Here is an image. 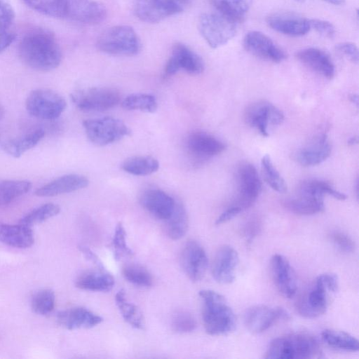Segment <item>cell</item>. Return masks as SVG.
Listing matches in <instances>:
<instances>
[{
    "label": "cell",
    "mask_w": 359,
    "mask_h": 359,
    "mask_svg": "<svg viewBox=\"0 0 359 359\" xmlns=\"http://www.w3.org/2000/svg\"><path fill=\"white\" fill-rule=\"evenodd\" d=\"M21 60L30 68L48 72L57 67L62 53L55 36L50 32L37 29L26 34L18 46Z\"/></svg>",
    "instance_id": "6da1fadb"
},
{
    "label": "cell",
    "mask_w": 359,
    "mask_h": 359,
    "mask_svg": "<svg viewBox=\"0 0 359 359\" xmlns=\"http://www.w3.org/2000/svg\"><path fill=\"white\" fill-rule=\"evenodd\" d=\"M202 300V319L205 332L210 335H222L233 332L236 318L222 294L210 290L198 293Z\"/></svg>",
    "instance_id": "7a4b0ae2"
},
{
    "label": "cell",
    "mask_w": 359,
    "mask_h": 359,
    "mask_svg": "<svg viewBox=\"0 0 359 359\" xmlns=\"http://www.w3.org/2000/svg\"><path fill=\"white\" fill-rule=\"evenodd\" d=\"M338 287L336 274L319 275L297 299L295 308L297 313L306 318H316L324 314L328 307L330 293H335Z\"/></svg>",
    "instance_id": "3957f363"
},
{
    "label": "cell",
    "mask_w": 359,
    "mask_h": 359,
    "mask_svg": "<svg viewBox=\"0 0 359 359\" xmlns=\"http://www.w3.org/2000/svg\"><path fill=\"white\" fill-rule=\"evenodd\" d=\"M323 352L318 340L307 333H291L273 339L269 345L264 358L294 359L319 358Z\"/></svg>",
    "instance_id": "277c9868"
},
{
    "label": "cell",
    "mask_w": 359,
    "mask_h": 359,
    "mask_svg": "<svg viewBox=\"0 0 359 359\" xmlns=\"http://www.w3.org/2000/svg\"><path fill=\"white\" fill-rule=\"evenodd\" d=\"M96 46L100 51L109 55L131 56L140 52L141 43L133 27L116 25L99 36Z\"/></svg>",
    "instance_id": "5b68a950"
},
{
    "label": "cell",
    "mask_w": 359,
    "mask_h": 359,
    "mask_svg": "<svg viewBox=\"0 0 359 359\" xmlns=\"http://www.w3.org/2000/svg\"><path fill=\"white\" fill-rule=\"evenodd\" d=\"M239 23L217 11L203 13L198 18V28L209 46L217 48L234 37Z\"/></svg>",
    "instance_id": "8992f818"
},
{
    "label": "cell",
    "mask_w": 359,
    "mask_h": 359,
    "mask_svg": "<svg viewBox=\"0 0 359 359\" xmlns=\"http://www.w3.org/2000/svg\"><path fill=\"white\" fill-rule=\"evenodd\" d=\"M83 126L88 140L97 146H105L131 135L125 123L109 116L85 120Z\"/></svg>",
    "instance_id": "52a82bcc"
},
{
    "label": "cell",
    "mask_w": 359,
    "mask_h": 359,
    "mask_svg": "<svg viewBox=\"0 0 359 359\" xmlns=\"http://www.w3.org/2000/svg\"><path fill=\"white\" fill-rule=\"evenodd\" d=\"M70 97L75 106L84 111H106L116 107L121 100L120 93L116 89L107 87L75 90Z\"/></svg>",
    "instance_id": "ba28073f"
},
{
    "label": "cell",
    "mask_w": 359,
    "mask_h": 359,
    "mask_svg": "<svg viewBox=\"0 0 359 359\" xmlns=\"http://www.w3.org/2000/svg\"><path fill=\"white\" fill-rule=\"evenodd\" d=\"M25 107L27 112L34 117L54 120L65 111L67 103L57 93L50 89L38 88L28 95Z\"/></svg>",
    "instance_id": "9c48e42d"
},
{
    "label": "cell",
    "mask_w": 359,
    "mask_h": 359,
    "mask_svg": "<svg viewBox=\"0 0 359 359\" xmlns=\"http://www.w3.org/2000/svg\"><path fill=\"white\" fill-rule=\"evenodd\" d=\"M237 182V196L231 205L241 212L255 203L262 189V182L255 167L247 162L241 163L238 168Z\"/></svg>",
    "instance_id": "30bf717a"
},
{
    "label": "cell",
    "mask_w": 359,
    "mask_h": 359,
    "mask_svg": "<svg viewBox=\"0 0 359 359\" xmlns=\"http://www.w3.org/2000/svg\"><path fill=\"white\" fill-rule=\"evenodd\" d=\"M245 118L248 125L255 128L263 136L267 137L269 135V126L281 124L284 120V114L269 102L259 100L247 107Z\"/></svg>",
    "instance_id": "8fae6325"
},
{
    "label": "cell",
    "mask_w": 359,
    "mask_h": 359,
    "mask_svg": "<svg viewBox=\"0 0 359 359\" xmlns=\"http://www.w3.org/2000/svg\"><path fill=\"white\" fill-rule=\"evenodd\" d=\"M202 58L188 46L176 43L173 45L170 56L164 69L165 76H171L183 69L191 75H198L204 70Z\"/></svg>",
    "instance_id": "7c38bea8"
},
{
    "label": "cell",
    "mask_w": 359,
    "mask_h": 359,
    "mask_svg": "<svg viewBox=\"0 0 359 359\" xmlns=\"http://www.w3.org/2000/svg\"><path fill=\"white\" fill-rule=\"evenodd\" d=\"M243 46L252 55L266 61L278 63L287 57L281 48L259 31L248 32L244 36Z\"/></svg>",
    "instance_id": "4fadbf2b"
},
{
    "label": "cell",
    "mask_w": 359,
    "mask_h": 359,
    "mask_svg": "<svg viewBox=\"0 0 359 359\" xmlns=\"http://www.w3.org/2000/svg\"><path fill=\"white\" fill-rule=\"evenodd\" d=\"M288 318V313L283 308L258 304L248 308L243 319L246 328L257 334L268 330L278 320Z\"/></svg>",
    "instance_id": "5bb4252c"
},
{
    "label": "cell",
    "mask_w": 359,
    "mask_h": 359,
    "mask_svg": "<svg viewBox=\"0 0 359 359\" xmlns=\"http://www.w3.org/2000/svg\"><path fill=\"white\" fill-rule=\"evenodd\" d=\"M133 11L139 20L155 23L182 12L183 8L172 0H135Z\"/></svg>",
    "instance_id": "9a60e30c"
},
{
    "label": "cell",
    "mask_w": 359,
    "mask_h": 359,
    "mask_svg": "<svg viewBox=\"0 0 359 359\" xmlns=\"http://www.w3.org/2000/svg\"><path fill=\"white\" fill-rule=\"evenodd\" d=\"M180 264L191 280H201L208 266V257L202 245L194 240L188 241L181 252Z\"/></svg>",
    "instance_id": "2e32d148"
},
{
    "label": "cell",
    "mask_w": 359,
    "mask_h": 359,
    "mask_svg": "<svg viewBox=\"0 0 359 359\" xmlns=\"http://www.w3.org/2000/svg\"><path fill=\"white\" fill-rule=\"evenodd\" d=\"M107 15L104 6L95 0H65L64 18L84 23L97 24Z\"/></svg>",
    "instance_id": "e0dca14e"
},
{
    "label": "cell",
    "mask_w": 359,
    "mask_h": 359,
    "mask_svg": "<svg viewBox=\"0 0 359 359\" xmlns=\"http://www.w3.org/2000/svg\"><path fill=\"white\" fill-rule=\"evenodd\" d=\"M271 271L273 282L280 293L286 298L297 292L294 270L287 259L282 255H273L271 259Z\"/></svg>",
    "instance_id": "ac0fdd59"
},
{
    "label": "cell",
    "mask_w": 359,
    "mask_h": 359,
    "mask_svg": "<svg viewBox=\"0 0 359 359\" xmlns=\"http://www.w3.org/2000/svg\"><path fill=\"white\" fill-rule=\"evenodd\" d=\"M239 262L237 251L231 246L224 245L219 248L215 256L212 274L214 279L222 284L232 283Z\"/></svg>",
    "instance_id": "d6986e66"
},
{
    "label": "cell",
    "mask_w": 359,
    "mask_h": 359,
    "mask_svg": "<svg viewBox=\"0 0 359 359\" xmlns=\"http://www.w3.org/2000/svg\"><path fill=\"white\" fill-rule=\"evenodd\" d=\"M267 25L274 31L290 36H301L311 29L309 19L293 13H276L266 18Z\"/></svg>",
    "instance_id": "ffe728a7"
},
{
    "label": "cell",
    "mask_w": 359,
    "mask_h": 359,
    "mask_svg": "<svg viewBox=\"0 0 359 359\" xmlns=\"http://www.w3.org/2000/svg\"><path fill=\"white\" fill-rule=\"evenodd\" d=\"M142 207L156 218L165 221L174 211L176 201L160 189H149L140 198Z\"/></svg>",
    "instance_id": "44dd1931"
},
{
    "label": "cell",
    "mask_w": 359,
    "mask_h": 359,
    "mask_svg": "<svg viewBox=\"0 0 359 359\" xmlns=\"http://www.w3.org/2000/svg\"><path fill=\"white\" fill-rule=\"evenodd\" d=\"M89 180L83 175L69 174L57 177L37 189L34 194L40 197L55 196L83 189Z\"/></svg>",
    "instance_id": "7402d4cb"
},
{
    "label": "cell",
    "mask_w": 359,
    "mask_h": 359,
    "mask_svg": "<svg viewBox=\"0 0 359 359\" xmlns=\"http://www.w3.org/2000/svg\"><path fill=\"white\" fill-rule=\"evenodd\" d=\"M57 320L62 327L70 330L90 329L102 321L99 315L81 306L60 311L57 314Z\"/></svg>",
    "instance_id": "603a6c76"
},
{
    "label": "cell",
    "mask_w": 359,
    "mask_h": 359,
    "mask_svg": "<svg viewBox=\"0 0 359 359\" xmlns=\"http://www.w3.org/2000/svg\"><path fill=\"white\" fill-rule=\"evenodd\" d=\"M295 56L304 65L319 75L327 79L334 77V65L325 51L316 48H307L297 52Z\"/></svg>",
    "instance_id": "cb8c5ba5"
},
{
    "label": "cell",
    "mask_w": 359,
    "mask_h": 359,
    "mask_svg": "<svg viewBox=\"0 0 359 359\" xmlns=\"http://www.w3.org/2000/svg\"><path fill=\"white\" fill-rule=\"evenodd\" d=\"M327 135L323 134L294 154L295 161L303 166H313L325 161L331 154Z\"/></svg>",
    "instance_id": "d4e9b609"
},
{
    "label": "cell",
    "mask_w": 359,
    "mask_h": 359,
    "mask_svg": "<svg viewBox=\"0 0 359 359\" xmlns=\"http://www.w3.org/2000/svg\"><path fill=\"white\" fill-rule=\"evenodd\" d=\"M189 151L201 158H209L223 152L226 144L212 135L204 132H194L187 139Z\"/></svg>",
    "instance_id": "484cf974"
},
{
    "label": "cell",
    "mask_w": 359,
    "mask_h": 359,
    "mask_svg": "<svg viewBox=\"0 0 359 359\" xmlns=\"http://www.w3.org/2000/svg\"><path fill=\"white\" fill-rule=\"evenodd\" d=\"M34 235L30 227L0 222V241L18 248H26L34 243Z\"/></svg>",
    "instance_id": "4316f807"
},
{
    "label": "cell",
    "mask_w": 359,
    "mask_h": 359,
    "mask_svg": "<svg viewBox=\"0 0 359 359\" xmlns=\"http://www.w3.org/2000/svg\"><path fill=\"white\" fill-rule=\"evenodd\" d=\"M75 285L78 288L84 290L108 292L114 285V278L105 269H97L81 274Z\"/></svg>",
    "instance_id": "83f0119b"
},
{
    "label": "cell",
    "mask_w": 359,
    "mask_h": 359,
    "mask_svg": "<svg viewBox=\"0 0 359 359\" xmlns=\"http://www.w3.org/2000/svg\"><path fill=\"white\" fill-rule=\"evenodd\" d=\"M45 131L36 128L15 138L9 139L1 144L2 150L13 158H19L34 147L44 137Z\"/></svg>",
    "instance_id": "f1b7e54d"
},
{
    "label": "cell",
    "mask_w": 359,
    "mask_h": 359,
    "mask_svg": "<svg viewBox=\"0 0 359 359\" xmlns=\"http://www.w3.org/2000/svg\"><path fill=\"white\" fill-rule=\"evenodd\" d=\"M283 205L290 212L299 215H312L325 209L324 198L300 194L285 200Z\"/></svg>",
    "instance_id": "f546056e"
},
{
    "label": "cell",
    "mask_w": 359,
    "mask_h": 359,
    "mask_svg": "<svg viewBox=\"0 0 359 359\" xmlns=\"http://www.w3.org/2000/svg\"><path fill=\"white\" fill-rule=\"evenodd\" d=\"M297 194L323 198L325 195H330L339 201H344L346 198L344 193L335 189L327 182L316 179L305 180L300 182Z\"/></svg>",
    "instance_id": "4dcf8cb0"
},
{
    "label": "cell",
    "mask_w": 359,
    "mask_h": 359,
    "mask_svg": "<svg viewBox=\"0 0 359 359\" xmlns=\"http://www.w3.org/2000/svg\"><path fill=\"white\" fill-rule=\"evenodd\" d=\"M321 338L327 346L337 350L356 352L359 349L358 340L344 331L327 329L322 332Z\"/></svg>",
    "instance_id": "1f68e13d"
},
{
    "label": "cell",
    "mask_w": 359,
    "mask_h": 359,
    "mask_svg": "<svg viewBox=\"0 0 359 359\" xmlns=\"http://www.w3.org/2000/svg\"><path fill=\"white\" fill-rule=\"evenodd\" d=\"M188 226L189 219L187 211L181 203L176 202L173 212L165 220L166 234L172 240H179L186 234Z\"/></svg>",
    "instance_id": "d6a6232c"
},
{
    "label": "cell",
    "mask_w": 359,
    "mask_h": 359,
    "mask_svg": "<svg viewBox=\"0 0 359 359\" xmlns=\"http://www.w3.org/2000/svg\"><path fill=\"white\" fill-rule=\"evenodd\" d=\"M115 302L124 320L135 329L142 330L144 320L142 312L134 304L128 302L125 291L119 290L115 296Z\"/></svg>",
    "instance_id": "836d02e7"
},
{
    "label": "cell",
    "mask_w": 359,
    "mask_h": 359,
    "mask_svg": "<svg viewBox=\"0 0 359 359\" xmlns=\"http://www.w3.org/2000/svg\"><path fill=\"white\" fill-rule=\"evenodd\" d=\"M217 12L241 22L249 11L252 0H210Z\"/></svg>",
    "instance_id": "e575fe53"
},
{
    "label": "cell",
    "mask_w": 359,
    "mask_h": 359,
    "mask_svg": "<svg viewBox=\"0 0 359 359\" xmlns=\"http://www.w3.org/2000/svg\"><path fill=\"white\" fill-rule=\"evenodd\" d=\"M32 183L25 180H0V205H5L27 193Z\"/></svg>",
    "instance_id": "d590c367"
},
{
    "label": "cell",
    "mask_w": 359,
    "mask_h": 359,
    "mask_svg": "<svg viewBox=\"0 0 359 359\" xmlns=\"http://www.w3.org/2000/svg\"><path fill=\"white\" fill-rule=\"evenodd\" d=\"M121 168L130 174L146 176L156 172L159 168V163L151 156H134L124 161Z\"/></svg>",
    "instance_id": "8d00e7d4"
},
{
    "label": "cell",
    "mask_w": 359,
    "mask_h": 359,
    "mask_svg": "<svg viewBox=\"0 0 359 359\" xmlns=\"http://www.w3.org/2000/svg\"><path fill=\"white\" fill-rule=\"evenodd\" d=\"M123 108L128 110H139L147 113L154 112L158 103L155 97L147 93H134L129 95L121 102Z\"/></svg>",
    "instance_id": "74e56055"
},
{
    "label": "cell",
    "mask_w": 359,
    "mask_h": 359,
    "mask_svg": "<svg viewBox=\"0 0 359 359\" xmlns=\"http://www.w3.org/2000/svg\"><path fill=\"white\" fill-rule=\"evenodd\" d=\"M122 273L128 282L135 285L148 287L153 284L151 274L140 264L135 263L125 264Z\"/></svg>",
    "instance_id": "f35d334b"
},
{
    "label": "cell",
    "mask_w": 359,
    "mask_h": 359,
    "mask_svg": "<svg viewBox=\"0 0 359 359\" xmlns=\"http://www.w3.org/2000/svg\"><path fill=\"white\" fill-rule=\"evenodd\" d=\"M32 9L47 16L64 18L65 0H22Z\"/></svg>",
    "instance_id": "ab89813d"
},
{
    "label": "cell",
    "mask_w": 359,
    "mask_h": 359,
    "mask_svg": "<svg viewBox=\"0 0 359 359\" xmlns=\"http://www.w3.org/2000/svg\"><path fill=\"white\" fill-rule=\"evenodd\" d=\"M60 211V208L57 204L46 203L28 212L20 219L19 224L31 227L57 215Z\"/></svg>",
    "instance_id": "60d3db41"
},
{
    "label": "cell",
    "mask_w": 359,
    "mask_h": 359,
    "mask_svg": "<svg viewBox=\"0 0 359 359\" xmlns=\"http://www.w3.org/2000/svg\"><path fill=\"white\" fill-rule=\"evenodd\" d=\"M261 168L265 182L276 191L285 193L287 186L278 171L274 167L269 155H264L261 160Z\"/></svg>",
    "instance_id": "b9f144b4"
},
{
    "label": "cell",
    "mask_w": 359,
    "mask_h": 359,
    "mask_svg": "<svg viewBox=\"0 0 359 359\" xmlns=\"http://www.w3.org/2000/svg\"><path fill=\"white\" fill-rule=\"evenodd\" d=\"M55 302L54 292L50 290L43 289L34 294L32 298L31 306L34 313L39 315H46L53 310Z\"/></svg>",
    "instance_id": "7bdbcfd3"
},
{
    "label": "cell",
    "mask_w": 359,
    "mask_h": 359,
    "mask_svg": "<svg viewBox=\"0 0 359 359\" xmlns=\"http://www.w3.org/2000/svg\"><path fill=\"white\" fill-rule=\"evenodd\" d=\"M112 247L114 258L120 259L126 256L133 255V250L127 245L126 233L123 224L119 222L116 224L112 238Z\"/></svg>",
    "instance_id": "ee69618b"
},
{
    "label": "cell",
    "mask_w": 359,
    "mask_h": 359,
    "mask_svg": "<svg viewBox=\"0 0 359 359\" xmlns=\"http://www.w3.org/2000/svg\"><path fill=\"white\" fill-rule=\"evenodd\" d=\"M172 329L179 333H188L196 328V321L194 317L188 311L179 310L175 311L172 317Z\"/></svg>",
    "instance_id": "f6af8a7d"
},
{
    "label": "cell",
    "mask_w": 359,
    "mask_h": 359,
    "mask_svg": "<svg viewBox=\"0 0 359 359\" xmlns=\"http://www.w3.org/2000/svg\"><path fill=\"white\" fill-rule=\"evenodd\" d=\"M262 229V221L258 215L250 217L242 227V234L249 245L259 235Z\"/></svg>",
    "instance_id": "bcb514c9"
},
{
    "label": "cell",
    "mask_w": 359,
    "mask_h": 359,
    "mask_svg": "<svg viewBox=\"0 0 359 359\" xmlns=\"http://www.w3.org/2000/svg\"><path fill=\"white\" fill-rule=\"evenodd\" d=\"M330 238L334 245L340 251L351 253L355 250V243L346 233L341 231H334L332 233Z\"/></svg>",
    "instance_id": "7dc6e473"
},
{
    "label": "cell",
    "mask_w": 359,
    "mask_h": 359,
    "mask_svg": "<svg viewBox=\"0 0 359 359\" xmlns=\"http://www.w3.org/2000/svg\"><path fill=\"white\" fill-rule=\"evenodd\" d=\"M311 29H313L317 33L321 36L332 39L336 34L334 26L327 20L320 19H309Z\"/></svg>",
    "instance_id": "c3c4849f"
},
{
    "label": "cell",
    "mask_w": 359,
    "mask_h": 359,
    "mask_svg": "<svg viewBox=\"0 0 359 359\" xmlns=\"http://www.w3.org/2000/svg\"><path fill=\"white\" fill-rule=\"evenodd\" d=\"M15 19V12L9 0H0V27L10 28Z\"/></svg>",
    "instance_id": "681fc988"
},
{
    "label": "cell",
    "mask_w": 359,
    "mask_h": 359,
    "mask_svg": "<svg viewBox=\"0 0 359 359\" xmlns=\"http://www.w3.org/2000/svg\"><path fill=\"white\" fill-rule=\"evenodd\" d=\"M335 49L339 53L345 55L351 62L358 63V49L355 44L351 42H342L337 44Z\"/></svg>",
    "instance_id": "f907efd6"
},
{
    "label": "cell",
    "mask_w": 359,
    "mask_h": 359,
    "mask_svg": "<svg viewBox=\"0 0 359 359\" xmlns=\"http://www.w3.org/2000/svg\"><path fill=\"white\" fill-rule=\"evenodd\" d=\"M16 35L10 28L0 27V53L5 50L15 39Z\"/></svg>",
    "instance_id": "816d5d0a"
},
{
    "label": "cell",
    "mask_w": 359,
    "mask_h": 359,
    "mask_svg": "<svg viewBox=\"0 0 359 359\" xmlns=\"http://www.w3.org/2000/svg\"><path fill=\"white\" fill-rule=\"evenodd\" d=\"M241 211L236 207L230 205L217 219L215 224L219 225L227 222L238 215Z\"/></svg>",
    "instance_id": "f5cc1de1"
},
{
    "label": "cell",
    "mask_w": 359,
    "mask_h": 359,
    "mask_svg": "<svg viewBox=\"0 0 359 359\" xmlns=\"http://www.w3.org/2000/svg\"><path fill=\"white\" fill-rule=\"evenodd\" d=\"M80 251L83 254L85 257L90 262L94 264L98 269H104L102 262L100 260L97 256L93 253L90 249L86 246H80Z\"/></svg>",
    "instance_id": "db71d44e"
},
{
    "label": "cell",
    "mask_w": 359,
    "mask_h": 359,
    "mask_svg": "<svg viewBox=\"0 0 359 359\" xmlns=\"http://www.w3.org/2000/svg\"><path fill=\"white\" fill-rule=\"evenodd\" d=\"M177 4H178L180 6H181L183 9L184 8L189 4L191 0H172Z\"/></svg>",
    "instance_id": "11a10c76"
},
{
    "label": "cell",
    "mask_w": 359,
    "mask_h": 359,
    "mask_svg": "<svg viewBox=\"0 0 359 359\" xmlns=\"http://www.w3.org/2000/svg\"><path fill=\"white\" fill-rule=\"evenodd\" d=\"M325 2H327L330 4H333V5H341L344 4V0H323Z\"/></svg>",
    "instance_id": "9f6ffc18"
},
{
    "label": "cell",
    "mask_w": 359,
    "mask_h": 359,
    "mask_svg": "<svg viewBox=\"0 0 359 359\" xmlns=\"http://www.w3.org/2000/svg\"><path fill=\"white\" fill-rule=\"evenodd\" d=\"M351 100L352 101V102L353 104H355V105H358V96L356 95H352L350 97Z\"/></svg>",
    "instance_id": "6f0895ef"
},
{
    "label": "cell",
    "mask_w": 359,
    "mask_h": 359,
    "mask_svg": "<svg viewBox=\"0 0 359 359\" xmlns=\"http://www.w3.org/2000/svg\"><path fill=\"white\" fill-rule=\"evenodd\" d=\"M358 142V139L356 137H353L348 140V144L353 145Z\"/></svg>",
    "instance_id": "680465c9"
},
{
    "label": "cell",
    "mask_w": 359,
    "mask_h": 359,
    "mask_svg": "<svg viewBox=\"0 0 359 359\" xmlns=\"http://www.w3.org/2000/svg\"><path fill=\"white\" fill-rule=\"evenodd\" d=\"M5 114L4 108L3 106L0 104V119H1Z\"/></svg>",
    "instance_id": "91938a15"
},
{
    "label": "cell",
    "mask_w": 359,
    "mask_h": 359,
    "mask_svg": "<svg viewBox=\"0 0 359 359\" xmlns=\"http://www.w3.org/2000/svg\"><path fill=\"white\" fill-rule=\"evenodd\" d=\"M295 1H299V2H304L306 0H295Z\"/></svg>",
    "instance_id": "94428289"
}]
</instances>
